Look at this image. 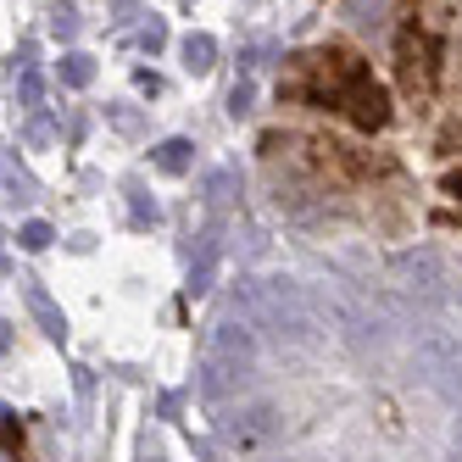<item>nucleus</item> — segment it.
I'll list each match as a JSON object with an SVG mask.
<instances>
[{"instance_id":"nucleus-1","label":"nucleus","mask_w":462,"mask_h":462,"mask_svg":"<svg viewBox=\"0 0 462 462\" xmlns=\"http://www.w3.org/2000/svg\"><path fill=\"white\" fill-rule=\"evenodd\" d=\"M279 101L284 106H318V112H340L356 123L362 134H379L390 123V95L368 73V61L346 45H318L290 56V68L279 73Z\"/></svg>"},{"instance_id":"nucleus-2","label":"nucleus","mask_w":462,"mask_h":462,"mask_svg":"<svg viewBox=\"0 0 462 462\" xmlns=\"http://www.w3.org/2000/svg\"><path fill=\"white\" fill-rule=\"evenodd\" d=\"M251 356H256V340H251V328L245 323H212V335H207V356H201V395L212 407H223L228 395H235L251 374Z\"/></svg>"},{"instance_id":"nucleus-3","label":"nucleus","mask_w":462,"mask_h":462,"mask_svg":"<svg viewBox=\"0 0 462 462\" xmlns=\"http://www.w3.org/2000/svg\"><path fill=\"white\" fill-rule=\"evenodd\" d=\"M395 73H402V89L412 95V101L435 95V79H440V40L429 34V28L407 23L402 40H395Z\"/></svg>"},{"instance_id":"nucleus-4","label":"nucleus","mask_w":462,"mask_h":462,"mask_svg":"<svg viewBox=\"0 0 462 462\" xmlns=\"http://www.w3.org/2000/svg\"><path fill=\"white\" fill-rule=\"evenodd\" d=\"M245 318L256 328H273L279 340L284 335L301 340V328H307V312H301V301H295L290 284H256V290H245Z\"/></svg>"},{"instance_id":"nucleus-5","label":"nucleus","mask_w":462,"mask_h":462,"mask_svg":"<svg viewBox=\"0 0 462 462\" xmlns=\"http://www.w3.org/2000/svg\"><path fill=\"white\" fill-rule=\"evenodd\" d=\"M423 368H429V379H435V390L446 395V402L462 407V340L435 335V340L423 346Z\"/></svg>"},{"instance_id":"nucleus-6","label":"nucleus","mask_w":462,"mask_h":462,"mask_svg":"<svg viewBox=\"0 0 462 462\" xmlns=\"http://www.w3.org/2000/svg\"><path fill=\"white\" fill-rule=\"evenodd\" d=\"M223 435L235 440V446H262V440L279 435V412L268 402H251L240 418H223Z\"/></svg>"},{"instance_id":"nucleus-7","label":"nucleus","mask_w":462,"mask_h":462,"mask_svg":"<svg viewBox=\"0 0 462 462\" xmlns=\"http://www.w3.org/2000/svg\"><path fill=\"white\" fill-rule=\"evenodd\" d=\"M28 312H34V318L45 323V335H51V340H61V335H68V318L56 312V301H51V295H45L40 284H28Z\"/></svg>"},{"instance_id":"nucleus-8","label":"nucleus","mask_w":462,"mask_h":462,"mask_svg":"<svg viewBox=\"0 0 462 462\" xmlns=\"http://www.w3.org/2000/svg\"><path fill=\"white\" fill-rule=\"evenodd\" d=\"M184 68L189 73H212V61H217V45H212V34H184Z\"/></svg>"},{"instance_id":"nucleus-9","label":"nucleus","mask_w":462,"mask_h":462,"mask_svg":"<svg viewBox=\"0 0 462 462\" xmlns=\"http://www.w3.org/2000/svg\"><path fill=\"white\" fill-rule=\"evenodd\" d=\"M189 151H195L189 140H168V145H156V168H162V173H184V168H189Z\"/></svg>"},{"instance_id":"nucleus-10","label":"nucleus","mask_w":462,"mask_h":462,"mask_svg":"<svg viewBox=\"0 0 462 462\" xmlns=\"http://www.w3.org/2000/svg\"><path fill=\"white\" fill-rule=\"evenodd\" d=\"M95 79V61L84 56V51H73V56H61V84H73V89H84Z\"/></svg>"},{"instance_id":"nucleus-11","label":"nucleus","mask_w":462,"mask_h":462,"mask_svg":"<svg viewBox=\"0 0 462 462\" xmlns=\"http://www.w3.org/2000/svg\"><path fill=\"white\" fill-rule=\"evenodd\" d=\"M17 245H23V251H45V245H51V223H40V217H34V223H23Z\"/></svg>"},{"instance_id":"nucleus-12","label":"nucleus","mask_w":462,"mask_h":462,"mask_svg":"<svg viewBox=\"0 0 462 462\" xmlns=\"http://www.w3.org/2000/svg\"><path fill=\"white\" fill-rule=\"evenodd\" d=\"M51 28H56V40H73V34H79V17L61 6V12H51Z\"/></svg>"},{"instance_id":"nucleus-13","label":"nucleus","mask_w":462,"mask_h":462,"mask_svg":"<svg viewBox=\"0 0 462 462\" xmlns=\"http://www.w3.org/2000/svg\"><path fill=\"white\" fill-rule=\"evenodd\" d=\"M0 195H23V179L6 168V156H0Z\"/></svg>"},{"instance_id":"nucleus-14","label":"nucleus","mask_w":462,"mask_h":462,"mask_svg":"<svg viewBox=\"0 0 462 462\" xmlns=\"http://www.w3.org/2000/svg\"><path fill=\"white\" fill-rule=\"evenodd\" d=\"M228 112H235V117H245V112H251V84H240L235 95H228Z\"/></svg>"},{"instance_id":"nucleus-15","label":"nucleus","mask_w":462,"mask_h":462,"mask_svg":"<svg viewBox=\"0 0 462 462\" xmlns=\"http://www.w3.org/2000/svg\"><path fill=\"white\" fill-rule=\"evenodd\" d=\"M23 101L40 106V73H23Z\"/></svg>"},{"instance_id":"nucleus-16","label":"nucleus","mask_w":462,"mask_h":462,"mask_svg":"<svg viewBox=\"0 0 462 462\" xmlns=\"http://www.w3.org/2000/svg\"><path fill=\"white\" fill-rule=\"evenodd\" d=\"M0 462H23V457H17V440L6 435V429H0Z\"/></svg>"},{"instance_id":"nucleus-17","label":"nucleus","mask_w":462,"mask_h":462,"mask_svg":"<svg viewBox=\"0 0 462 462\" xmlns=\"http://www.w3.org/2000/svg\"><path fill=\"white\" fill-rule=\"evenodd\" d=\"M162 40H168V34H162V23H151V28H145V34H140V45H145V51H156Z\"/></svg>"},{"instance_id":"nucleus-18","label":"nucleus","mask_w":462,"mask_h":462,"mask_svg":"<svg viewBox=\"0 0 462 462\" xmlns=\"http://www.w3.org/2000/svg\"><path fill=\"white\" fill-rule=\"evenodd\" d=\"M446 195H457V201H462V168H451V173H446Z\"/></svg>"},{"instance_id":"nucleus-19","label":"nucleus","mask_w":462,"mask_h":462,"mask_svg":"<svg viewBox=\"0 0 462 462\" xmlns=\"http://www.w3.org/2000/svg\"><path fill=\"white\" fill-rule=\"evenodd\" d=\"M6 351H12V323L0 318V356H6Z\"/></svg>"},{"instance_id":"nucleus-20","label":"nucleus","mask_w":462,"mask_h":462,"mask_svg":"<svg viewBox=\"0 0 462 462\" xmlns=\"http://www.w3.org/2000/svg\"><path fill=\"white\" fill-rule=\"evenodd\" d=\"M446 145H462V128H457V134H446Z\"/></svg>"}]
</instances>
